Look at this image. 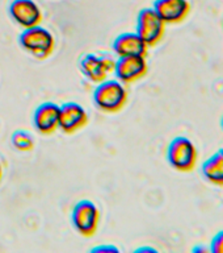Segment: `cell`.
<instances>
[{
	"instance_id": "obj_1",
	"label": "cell",
	"mask_w": 223,
	"mask_h": 253,
	"mask_svg": "<svg viewBox=\"0 0 223 253\" xmlns=\"http://www.w3.org/2000/svg\"><path fill=\"white\" fill-rule=\"evenodd\" d=\"M94 102L105 114H116L127 102V90L118 79H105L97 84L94 92Z\"/></svg>"
},
{
	"instance_id": "obj_2",
	"label": "cell",
	"mask_w": 223,
	"mask_h": 253,
	"mask_svg": "<svg viewBox=\"0 0 223 253\" xmlns=\"http://www.w3.org/2000/svg\"><path fill=\"white\" fill-rule=\"evenodd\" d=\"M19 41L24 50L38 59L50 57L55 49L54 36L41 25L24 29Z\"/></svg>"
},
{
	"instance_id": "obj_3",
	"label": "cell",
	"mask_w": 223,
	"mask_h": 253,
	"mask_svg": "<svg viewBox=\"0 0 223 253\" xmlns=\"http://www.w3.org/2000/svg\"><path fill=\"white\" fill-rule=\"evenodd\" d=\"M198 152L196 145L188 137H175L167 149V160L169 165L177 171H192L197 164Z\"/></svg>"
},
{
	"instance_id": "obj_4",
	"label": "cell",
	"mask_w": 223,
	"mask_h": 253,
	"mask_svg": "<svg viewBox=\"0 0 223 253\" xmlns=\"http://www.w3.org/2000/svg\"><path fill=\"white\" fill-rule=\"evenodd\" d=\"M71 221L79 235L84 237L94 236L97 232L100 223V211L97 206L87 199L78 202L71 213Z\"/></svg>"
},
{
	"instance_id": "obj_5",
	"label": "cell",
	"mask_w": 223,
	"mask_h": 253,
	"mask_svg": "<svg viewBox=\"0 0 223 253\" xmlns=\"http://www.w3.org/2000/svg\"><path fill=\"white\" fill-rule=\"evenodd\" d=\"M167 24L160 19L154 8H145L139 12L137 19V33L147 46H155L160 42L165 32Z\"/></svg>"
},
{
	"instance_id": "obj_6",
	"label": "cell",
	"mask_w": 223,
	"mask_h": 253,
	"mask_svg": "<svg viewBox=\"0 0 223 253\" xmlns=\"http://www.w3.org/2000/svg\"><path fill=\"white\" fill-rule=\"evenodd\" d=\"M114 61L109 55L100 54H86L80 59V71L90 82L100 83L108 79L114 71Z\"/></svg>"
},
{
	"instance_id": "obj_7",
	"label": "cell",
	"mask_w": 223,
	"mask_h": 253,
	"mask_svg": "<svg viewBox=\"0 0 223 253\" xmlns=\"http://www.w3.org/2000/svg\"><path fill=\"white\" fill-rule=\"evenodd\" d=\"M149 65L143 55L118 57L114 65V75L124 84H131L147 74Z\"/></svg>"
},
{
	"instance_id": "obj_8",
	"label": "cell",
	"mask_w": 223,
	"mask_h": 253,
	"mask_svg": "<svg viewBox=\"0 0 223 253\" xmlns=\"http://www.w3.org/2000/svg\"><path fill=\"white\" fill-rule=\"evenodd\" d=\"M9 15L23 29L41 25L43 20L42 9L34 0H13L9 5Z\"/></svg>"
},
{
	"instance_id": "obj_9",
	"label": "cell",
	"mask_w": 223,
	"mask_h": 253,
	"mask_svg": "<svg viewBox=\"0 0 223 253\" xmlns=\"http://www.w3.org/2000/svg\"><path fill=\"white\" fill-rule=\"evenodd\" d=\"M88 123V114L79 103L68 102L59 107V129L64 133H75Z\"/></svg>"
},
{
	"instance_id": "obj_10",
	"label": "cell",
	"mask_w": 223,
	"mask_h": 253,
	"mask_svg": "<svg viewBox=\"0 0 223 253\" xmlns=\"http://www.w3.org/2000/svg\"><path fill=\"white\" fill-rule=\"evenodd\" d=\"M154 9L165 24H179L188 17L191 3L188 0H157Z\"/></svg>"
},
{
	"instance_id": "obj_11",
	"label": "cell",
	"mask_w": 223,
	"mask_h": 253,
	"mask_svg": "<svg viewBox=\"0 0 223 253\" xmlns=\"http://www.w3.org/2000/svg\"><path fill=\"white\" fill-rule=\"evenodd\" d=\"M33 124L41 134H51L59 129V106L46 102L37 107L33 115Z\"/></svg>"
},
{
	"instance_id": "obj_12",
	"label": "cell",
	"mask_w": 223,
	"mask_h": 253,
	"mask_svg": "<svg viewBox=\"0 0 223 253\" xmlns=\"http://www.w3.org/2000/svg\"><path fill=\"white\" fill-rule=\"evenodd\" d=\"M149 46L137 33H122L113 41V51L117 57L127 55H147Z\"/></svg>"
},
{
	"instance_id": "obj_13",
	"label": "cell",
	"mask_w": 223,
	"mask_h": 253,
	"mask_svg": "<svg viewBox=\"0 0 223 253\" xmlns=\"http://www.w3.org/2000/svg\"><path fill=\"white\" fill-rule=\"evenodd\" d=\"M202 175L213 185L223 186V148L202 164Z\"/></svg>"
},
{
	"instance_id": "obj_14",
	"label": "cell",
	"mask_w": 223,
	"mask_h": 253,
	"mask_svg": "<svg viewBox=\"0 0 223 253\" xmlns=\"http://www.w3.org/2000/svg\"><path fill=\"white\" fill-rule=\"evenodd\" d=\"M12 145L19 152H29L34 148V138L27 130H17L12 136Z\"/></svg>"
},
{
	"instance_id": "obj_15",
	"label": "cell",
	"mask_w": 223,
	"mask_h": 253,
	"mask_svg": "<svg viewBox=\"0 0 223 253\" xmlns=\"http://www.w3.org/2000/svg\"><path fill=\"white\" fill-rule=\"evenodd\" d=\"M210 252L213 253H223V231L218 232L212 239L210 243Z\"/></svg>"
},
{
	"instance_id": "obj_16",
	"label": "cell",
	"mask_w": 223,
	"mask_h": 253,
	"mask_svg": "<svg viewBox=\"0 0 223 253\" xmlns=\"http://www.w3.org/2000/svg\"><path fill=\"white\" fill-rule=\"evenodd\" d=\"M91 252L94 253H118L120 252V249L117 247H114V245H100V247H96L94 248Z\"/></svg>"
},
{
	"instance_id": "obj_17",
	"label": "cell",
	"mask_w": 223,
	"mask_h": 253,
	"mask_svg": "<svg viewBox=\"0 0 223 253\" xmlns=\"http://www.w3.org/2000/svg\"><path fill=\"white\" fill-rule=\"evenodd\" d=\"M194 252H210V248H206V247H196V248L193 249Z\"/></svg>"
},
{
	"instance_id": "obj_18",
	"label": "cell",
	"mask_w": 223,
	"mask_h": 253,
	"mask_svg": "<svg viewBox=\"0 0 223 253\" xmlns=\"http://www.w3.org/2000/svg\"><path fill=\"white\" fill-rule=\"evenodd\" d=\"M137 252H157V249H154V248H147V247H145V248H139V249H137Z\"/></svg>"
},
{
	"instance_id": "obj_19",
	"label": "cell",
	"mask_w": 223,
	"mask_h": 253,
	"mask_svg": "<svg viewBox=\"0 0 223 253\" xmlns=\"http://www.w3.org/2000/svg\"><path fill=\"white\" fill-rule=\"evenodd\" d=\"M1 178H3V165L0 162V182H1Z\"/></svg>"
},
{
	"instance_id": "obj_20",
	"label": "cell",
	"mask_w": 223,
	"mask_h": 253,
	"mask_svg": "<svg viewBox=\"0 0 223 253\" xmlns=\"http://www.w3.org/2000/svg\"><path fill=\"white\" fill-rule=\"evenodd\" d=\"M222 128H223V118H222Z\"/></svg>"
}]
</instances>
